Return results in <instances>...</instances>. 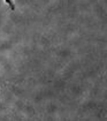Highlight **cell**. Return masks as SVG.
I'll return each mask as SVG.
<instances>
[{"instance_id": "6da1fadb", "label": "cell", "mask_w": 107, "mask_h": 121, "mask_svg": "<svg viewBox=\"0 0 107 121\" xmlns=\"http://www.w3.org/2000/svg\"><path fill=\"white\" fill-rule=\"evenodd\" d=\"M5 2L9 6L10 10H15V5H14V1L13 0H5Z\"/></svg>"}]
</instances>
